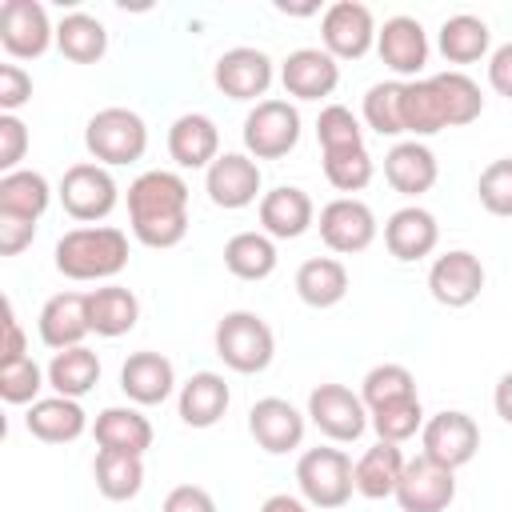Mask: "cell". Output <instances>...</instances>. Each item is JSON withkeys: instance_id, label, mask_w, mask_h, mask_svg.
<instances>
[{"instance_id": "6da1fadb", "label": "cell", "mask_w": 512, "mask_h": 512, "mask_svg": "<svg viewBox=\"0 0 512 512\" xmlns=\"http://www.w3.org/2000/svg\"><path fill=\"white\" fill-rule=\"evenodd\" d=\"M128 220L144 248H176L188 236V184L164 168L136 176L128 184Z\"/></svg>"}, {"instance_id": "7a4b0ae2", "label": "cell", "mask_w": 512, "mask_h": 512, "mask_svg": "<svg viewBox=\"0 0 512 512\" xmlns=\"http://www.w3.org/2000/svg\"><path fill=\"white\" fill-rule=\"evenodd\" d=\"M128 264V236L112 224H80L56 240V268L68 280H108Z\"/></svg>"}, {"instance_id": "3957f363", "label": "cell", "mask_w": 512, "mask_h": 512, "mask_svg": "<svg viewBox=\"0 0 512 512\" xmlns=\"http://www.w3.org/2000/svg\"><path fill=\"white\" fill-rule=\"evenodd\" d=\"M212 348H216V356L232 372L252 376V372H264L272 364L276 336H272L264 316H256V312H228L216 324V332H212Z\"/></svg>"}, {"instance_id": "277c9868", "label": "cell", "mask_w": 512, "mask_h": 512, "mask_svg": "<svg viewBox=\"0 0 512 512\" xmlns=\"http://www.w3.org/2000/svg\"><path fill=\"white\" fill-rule=\"evenodd\" d=\"M84 148L96 164H132L148 148V128L132 108H100L84 124Z\"/></svg>"}, {"instance_id": "5b68a950", "label": "cell", "mask_w": 512, "mask_h": 512, "mask_svg": "<svg viewBox=\"0 0 512 512\" xmlns=\"http://www.w3.org/2000/svg\"><path fill=\"white\" fill-rule=\"evenodd\" d=\"M296 484L316 508H344L356 492V464L340 448H308L296 460Z\"/></svg>"}, {"instance_id": "8992f818", "label": "cell", "mask_w": 512, "mask_h": 512, "mask_svg": "<svg viewBox=\"0 0 512 512\" xmlns=\"http://www.w3.org/2000/svg\"><path fill=\"white\" fill-rule=\"evenodd\" d=\"M300 140V112L288 100H260L244 116V148L256 160H280Z\"/></svg>"}, {"instance_id": "52a82bcc", "label": "cell", "mask_w": 512, "mask_h": 512, "mask_svg": "<svg viewBox=\"0 0 512 512\" xmlns=\"http://www.w3.org/2000/svg\"><path fill=\"white\" fill-rule=\"evenodd\" d=\"M60 204L72 220L80 224H96L116 208V180L104 164L80 160L72 168H64L60 176Z\"/></svg>"}, {"instance_id": "ba28073f", "label": "cell", "mask_w": 512, "mask_h": 512, "mask_svg": "<svg viewBox=\"0 0 512 512\" xmlns=\"http://www.w3.org/2000/svg\"><path fill=\"white\" fill-rule=\"evenodd\" d=\"M308 420L320 428V436H328L336 444H348V440L364 436L368 404L344 384H316L312 396H308Z\"/></svg>"}, {"instance_id": "9c48e42d", "label": "cell", "mask_w": 512, "mask_h": 512, "mask_svg": "<svg viewBox=\"0 0 512 512\" xmlns=\"http://www.w3.org/2000/svg\"><path fill=\"white\" fill-rule=\"evenodd\" d=\"M56 40V28L40 0H4L0 4V48L16 60H36Z\"/></svg>"}, {"instance_id": "30bf717a", "label": "cell", "mask_w": 512, "mask_h": 512, "mask_svg": "<svg viewBox=\"0 0 512 512\" xmlns=\"http://www.w3.org/2000/svg\"><path fill=\"white\" fill-rule=\"evenodd\" d=\"M376 20L372 8L360 0H336L324 8L320 20V36H324V52L336 60H360L372 44H376Z\"/></svg>"}, {"instance_id": "8fae6325", "label": "cell", "mask_w": 512, "mask_h": 512, "mask_svg": "<svg viewBox=\"0 0 512 512\" xmlns=\"http://www.w3.org/2000/svg\"><path fill=\"white\" fill-rule=\"evenodd\" d=\"M420 444H424V456L436 460L440 468H464L476 448H480V428L468 412H456V408H444L436 412L432 420H424L420 428Z\"/></svg>"}, {"instance_id": "7c38bea8", "label": "cell", "mask_w": 512, "mask_h": 512, "mask_svg": "<svg viewBox=\"0 0 512 512\" xmlns=\"http://www.w3.org/2000/svg\"><path fill=\"white\" fill-rule=\"evenodd\" d=\"M456 500V472L440 468L424 452L416 460H404L400 484H396V504L400 512H444Z\"/></svg>"}, {"instance_id": "4fadbf2b", "label": "cell", "mask_w": 512, "mask_h": 512, "mask_svg": "<svg viewBox=\"0 0 512 512\" xmlns=\"http://www.w3.org/2000/svg\"><path fill=\"white\" fill-rule=\"evenodd\" d=\"M428 292L444 308L476 304L480 292H484V264H480V256H472L464 248H452V252L436 256L432 268H428Z\"/></svg>"}, {"instance_id": "5bb4252c", "label": "cell", "mask_w": 512, "mask_h": 512, "mask_svg": "<svg viewBox=\"0 0 512 512\" xmlns=\"http://www.w3.org/2000/svg\"><path fill=\"white\" fill-rule=\"evenodd\" d=\"M212 84L228 100H256L260 104V96L272 88V60H268V52L248 48V44L228 48L212 64Z\"/></svg>"}, {"instance_id": "9a60e30c", "label": "cell", "mask_w": 512, "mask_h": 512, "mask_svg": "<svg viewBox=\"0 0 512 512\" xmlns=\"http://www.w3.org/2000/svg\"><path fill=\"white\" fill-rule=\"evenodd\" d=\"M320 240L332 252H340V256L364 252L376 240V216H372V208L364 200H356V196L328 200L320 208Z\"/></svg>"}, {"instance_id": "2e32d148", "label": "cell", "mask_w": 512, "mask_h": 512, "mask_svg": "<svg viewBox=\"0 0 512 512\" xmlns=\"http://www.w3.org/2000/svg\"><path fill=\"white\" fill-rule=\"evenodd\" d=\"M204 188H208V200H212L216 208H228V212L248 208V204L260 196V168H256V160L244 156V152H224V156H216V160L208 164Z\"/></svg>"}, {"instance_id": "e0dca14e", "label": "cell", "mask_w": 512, "mask_h": 512, "mask_svg": "<svg viewBox=\"0 0 512 512\" xmlns=\"http://www.w3.org/2000/svg\"><path fill=\"white\" fill-rule=\"evenodd\" d=\"M280 84L296 100H324L340 84V64L324 48H296L280 64Z\"/></svg>"}, {"instance_id": "ac0fdd59", "label": "cell", "mask_w": 512, "mask_h": 512, "mask_svg": "<svg viewBox=\"0 0 512 512\" xmlns=\"http://www.w3.org/2000/svg\"><path fill=\"white\" fill-rule=\"evenodd\" d=\"M248 432H252V440L264 452L280 456V452L300 448V440H304V416L284 396H264V400H256L248 408Z\"/></svg>"}, {"instance_id": "d6986e66", "label": "cell", "mask_w": 512, "mask_h": 512, "mask_svg": "<svg viewBox=\"0 0 512 512\" xmlns=\"http://www.w3.org/2000/svg\"><path fill=\"white\" fill-rule=\"evenodd\" d=\"M376 52L396 76H416L428 64V32L416 16H392L376 32Z\"/></svg>"}, {"instance_id": "ffe728a7", "label": "cell", "mask_w": 512, "mask_h": 512, "mask_svg": "<svg viewBox=\"0 0 512 512\" xmlns=\"http://www.w3.org/2000/svg\"><path fill=\"white\" fill-rule=\"evenodd\" d=\"M440 240V224L428 208L420 204H408V208H396L384 224V248L396 256V260H424Z\"/></svg>"}, {"instance_id": "44dd1931", "label": "cell", "mask_w": 512, "mask_h": 512, "mask_svg": "<svg viewBox=\"0 0 512 512\" xmlns=\"http://www.w3.org/2000/svg\"><path fill=\"white\" fill-rule=\"evenodd\" d=\"M88 332H92V320H88V296L84 292H56L40 308V340L52 352L80 348V340Z\"/></svg>"}, {"instance_id": "7402d4cb", "label": "cell", "mask_w": 512, "mask_h": 512, "mask_svg": "<svg viewBox=\"0 0 512 512\" xmlns=\"http://www.w3.org/2000/svg\"><path fill=\"white\" fill-rule=\"evenodd\" d=\"M316 208H312V196L296 184H280L272 192L260 196V228L272 236V240H296L308 232Z\"/></svg>"}, {"instance_id": "603a6c76", "label": "cell", "mask_w": 512, "mask_h": 512, "mask_svg": "<svg viewBox=\"0 0 512 512\" xmlns=\"http://www.w3.org/2000/svg\"><path fill=\"white\" fill-rule=\"evenodd\" d=\"M176 368L164 352H132L120 368V388L132 404H164L172 396Z\"/></svg>"}, {"instance_id": "cb8c5ba5", "label": "cell", "mask_w": 512, "mask_h": 512, "mask_svg": "<svg viewBox=\"0 0 512 512\" xmlns=\"http://www.w3.org/2000/svg\"><path fill=\"white\" fill-rule=\"evenodd\" d=\"M168 152L180 168H208L220 156V132L212 116L204 112H184L168 128Z\"/></svg>"}, {"instance_id": "d4e9b609", "label": "cell", "mask_w": 512, "mask_h": 512, "mask_svg": "<svg viewBox=\"0 0 512 512\" xmlns=\"http://www.w3.org/2000/svg\"><path fill=\"white\" fill-rule=\"evenodd\" d=\"M440 168H436V156L428 144L420 140H400L392 144V152L384 156V180L400 192V196H420L436 184Z\"/></svg>"}, {"instance_id": "484cf974", "label": "cell", "mask_w": 512, "mask_h": 512, "mask_svg": "<svg viewBox=\"0 0 512 512\" xmlns=\"http://www.w3.org/2000/svg\"><path fill=\"white\" fill-rule=\"evenodd\" d=\"M228 404H232V392H228V384H224L220 372H196V376H188L180 384V400H176L180 420L188 428H212L228 412Z\"/></svg>"}, {"instance_id": "4316f807", "label": "cell", "mask_w": 512, "mask_h": 512, "mask_svg": "<svg viewBox=\"0 0 512 512\" xmlns=\"http://www.w3.org/2000/svg\"><path fill=\"white\" fill-rule=\"evenodd\" d=\"M24 428H28V436H36V440H44V444H72L76 436H84L88 416H84V408H80L76 400H68V396H44V400H36V404L28 408Z\"/></svg>"}, {"instance_id": "83f0119b", "label": "cell", "mask_w": 512, "mask_h": 512, "mask_svg": "<svg viewBox=\"0 0 512 512\" xmlns=\"http://www.w3.org/2000/svg\"><path fill=\"white\" fill-rule=\"evenodd\" d=\"M400 472H404V452H400V444L376 440V444L364 448V456L356 460V492H360L364 500H388V496H396Z\"/></svg>"}, {"instance_id": "f1b7e54d", "label": "cell", "mask_w": 512, "mask_h": 512, "mask_svg": "<svg viewBox=\"0 0 512 512\" xmlns=\"http://www.w3.org/2000/svg\"><path fill=\"white\" fill-rule=\"evenodd\" d=\"M296 296L308 308H332L348 296V268L336 256H312L296 268Z\"/></svg>"}, {"instance_id": "f546056e", "label": "cell", "mask_w": 512, "mask_h": 512, "mask_svg": "<svg viewBox=\"0 0 512 512\" xmlns=\"http://www.w3.org/2000/svg\"><path fill=\"white\" fill-rule=\"evenodd\" d=\"M88 320H92V332L96 336H124L136 328L140 320V300L132 296V288L124 284H104L96 292H88Z\"/></svg>"}, {"instance_id": "4dcf8cb0", "label": "cell", "mask_w": 512, "mask_h": 512, "mask_svg": "<svg viewBox=\"0 0 512 512\" xmlns=\"http://www.w3.org/2000/svg\"><path fill=\"white\" fill-rule=\"evenodd\" d=\"M92 436H96L100 448L132 452V456H144L152 448V424L136 408H104L92 424Z\"/></svg>"}, {"instance_id": "1f68e13d", "label": "cell", "mask_w": 512, "mask_h": 512, "mask_svg": "<svg viewBox=\"0 0 512 512\" xmlns=\"http://www.w3.org/2000/svg\"><path fill=\"white\" fill-rule=\"evenodd\" d=\"M92 476H96V488H100L104 500H116V504L132 500L144 488V456L100 448L96 460H92Z\"/></svg>"}, {"instance_id": "d6a6232c", "label": "cell", "mask_w": 512, "mask_h": 512, "mask_svg": "<svg viewBox=\"0 0 512 512\" xmlns=\"http://www.w3.org/2000/svg\"><path fill=\"white\" fill-rule=\"evenodd\" d=\"M436 44H440L448 64H476L492 44V28L472 12H456V16H448L440 24Z\"/></svg>"}, {"instance_id": "836d02e7", "label": "cell", "mask_w": 512, "mask_h": 512, "mask_svg": "<svg viewBox=\"0 0 512 512\" xmlns=\"http://www.w3.org/2000/svg\"><path fill=\"white\" fill-rule=\"evenodd\" d=\"M432 92L440 100V112H444V128H460V124H472L480 112H484V96H480V84L452 68V72H440L432 76Z\"/></svg>"}, {"instance_id": "e575fe53", "label": "cell", "mask_w": 512, "mask_h": 512, "mask_svg": "<svg viewBox=\"0 0 512 512\" xmlns=\"http://www.w3.org/2000/svg\"><path fill=\"white\" fill-rule=\"evenodd\" d=\"M56 48L72 64H96L108 52V28L88 12H72L56 24Z\"/></svg>"}, {"instance_id": "d590c367", "label": "cell", "mask_w": 512, "mask_h": 512, "mask_svg": "<svg viewBox=\"0 0 512 512\" xmlns=\"http://www.w3.org/2000/svg\"><path fill=\"white\" fill-rule=\"evenodd\" d=\"M52 200V188L40 172L20 168L0 176V216H20V220H40Z\"/></svg>"}, {"instance_id": "8d00e7d4", "label": "cell", "mask_w": 512, "mask_h": 512, "mask_svg": "<svg viewBox=\"0 0 512 512\" xmlns=\"http://www.w3.org/2000/svg\"><path fill=\"white\" fill-rule=\"evenodd\" d=\"M224 268L236 280H264L276 268V244L268 232H236L224 244Z\"/></svg>"}, {"instance_id": "74e56055", "label": "cell", "mask_w": 512, "mask_h": 512, "mask_svg": "<svg viewBox=\"0 0 512 512\" xmlns=\"http://www.w3.org/2000/svg\"><path fill=\"white\" fill-rule=\"evenodd\" d=\"M100 380V360L92 348H64L52 356L48 364V384L56 388V396H68V400H80L84 392H92Z\"/></svg>"}, {"instance_id": "f35d334b", "label": "cell", "mask_w": 512, "mask_h": 512, "mask_svg": "<svg viewBox=\"0 0 512 512\" xmlns=\"http://www.w3.org/2000/svg\"><path fill=\"white\" fill-rule=\"evenodd\" d=\"M400 120H404V132H412V136H432L444 128V112H440V100L432 92V80H408L404 84Z\"/></svg>"}, {"instance_id": "ab89813d", "label": "cell", "mask_w": 512, "mask_h": 512, "mask_svg": "<svg viewBox=\"0 0 512 512\" xmlns=\"http://www.w3.org/2000/svg\"><path fill=\"white\" fill-rule=\"evenodd\" d=\"M368 424H372L376 436L388 440V444H404V440H412V436L424 428L420 396H404V400H388V404L372 408V412H368Z\"/></svg>"}, {"instance_id": "60d3db41", "label": "cell", "mask_w": 512, "mask_h": 512, "mask_svg": "<svg viewBox=\"0 0 512 512\" xmlns=\"http://www.w3.org/2000/svg\"><path fill=\"white\" fill-rule=\"evenodd\" d=\"M324 176L336 192H364L372 184V156L364 144L324 152Z\"/></svg>"}, {"instance_id": "b9f144b4", "label": "cell", "mask_w": 512, "mask_h": 512, "mask_svg": "<svg viewBox=\"0 0 512 512\" xmlns=\"http://www.w3.org/2000/svg\"><path fill=\"white\" fill-rule=\"evenodd\" d=\"M400 96H404V84L396 80H384V84H372L364 92V124L380 136H400L404 132V120H400Z\"/></svg>"}, {"instance_id": "7bdbcfd3", "label": "cell", "mask_w": 512, "mask_h": 512, "mask_svg": "<svg viewBox=\"0 0 512 512\" xmlns=\"http://www.w3.org/2000/svg\"><path fill=\"white\" fill-rule=\"evenodd\" d=\"M404 396H416V376L404 364H376L360 384V400L368 404V412L388 400H404Z\"/></svg>"}, {"instance_id": "ee69618b", "label": "cell", "mask_w": 512, "mask_h": 512, "mask_svg": "<svg viewBox=\"0 0 512 512\" xmlns=\"http://www.w3.org/2000/svg\"><path fill=\"white\" fill-rule=\"evenodd\" d=\"M316 140H320V152L356 148V144H364V128H360V120H356L352 108L328 104V108H320V116H316Z\"/></svg>"}, {"instance_id": "f6af8a7d", "label": "cell", "mask_w": 512, "mask_h": 512, "mask_svg": "<svg viewBox=\"0 0 512 512\" xmlns=\"http://www.w3.org/2000/svg\"><path fill=\"white\" fill-rule=\"evenodd\" d=\"M40 388H44V372L32 356L0 368V400L4 404H36Z\"/></svg>"}, {"instance_id": "bcb514c9", "label": "cell", "mask_w": 512, "mask_h": 512, "mask_svg": "<svg viewBox=\"0 0 512 512\" xmlns=\"http://www.w3.org/2000/svg\"><path fill=\"white\" fill-rule=\"evenodd\" d=\"M476 196L492 216H512V156H500L480 172Z\"/></svg>"}, {"instance_id": "7dc6e473", "label": "cell", "mask_w": 512, "mask_h": 512, "mask_svg": "<svg viewBox=\"0 0 512 512\" xmlns=\"http://www.w3.org/2000/svg\"><path fill=\"white\" fill-rule=\"evenodd\" d=\"M28 152V128L20 116L0 112V172H20V160Z\"/></svg>"}, {"instance_id": "c3c4849f", "label": "cell", "mask_w": 512, "mask_h": 512, "mask_svg": "<svg viewBox=\"0 0 512 512\" xmlns=\"http://www.w3.org/2000/svg\"><path fill=\"white\" fill-rule=\"evenodd\" d=\"M32 100V76L20 64H0V112L16 116V108H24Z\"/></svg>"}, {"instance_id": "681fc988", "label": "cell", "mask_w": 512, "mask_h": 512, "mask_svg": "<svg viewBox=\"0 0 512 512\" xmlns=\"http://www.w3.org/2000/svg\"><path fill=\"white\" fill-rule=\"evenodd\" d=\"M24 356H28L24 328H20L16 312H12V300L4 296V300H0V368H4V364H16V360H24Z\"/></svg>"}, {"instance_id": "f907efd6", "label": "cell", "mask_w": 512, "mask_h": 512, "mask_svg": "<svg viewBox=\"0 0 512 512\" xmlns=\"http://www.w3.org/2000/svg\"><path fill=\"white\" fill-rule=\"evenodd\" d=\"M160 512H216V500H212V492L200 488V484H176V488L164 496Z\"/></svg>"}, {"instance_id": "816d5d0a", "label": "cell", "mask_w": 512, "mask_h": 512, "mask_svg": "<svg viewBox=\"0 0 512 512\" xmlns=\"http://www.w3.org/2000/svg\"><path fill=\"white\" fill-rule=\"evenodd\" d=\"M36 236V220H20V216H0V256H16L32 244Z\"/></svg>"}, {"instance_id": "f5cc1de1", "label": "cell", "mask_w": 512, "mask_h": 512, "mask_svg": "<svg viewBox=\"0 0 512 512\" xmlns=\"http://www.w3.org/2000/svg\"><path fill=\"white\" fill-rule=\"evenodd\" d=\"M488 84L496 96H508L512 100V40L500 44L492 56H488Z\"/></svg>"}, {"instance_id": "db71d44e", "label": "cell", "mask_w": 512, "mask_h": 512, "mask_svg": "<svg viewBox=\"0 0 512 512\" xmlns=\"http://www.w3.org/2000/svg\"><path fill=\"white\" fill-rule=\"evenodd\" d=\"M492 404H496V416H500L504 424H512V372H504V376L496 380Z\"/></svg>"}, {"instance_id": "11a10c76", "label": "cell", "mask_w": 512, "mask_h": 512, "mask_svg": "<svg viewBox=\"0 0 512 512\" xmlns=\"http://www.w3.org/2000/svg\"><path fill=\"white\" fill-rule=\"evenodd\" d=\"M260 512H308V504L296 500V496H288V492H276V496H268L260 504Z\"/></svg>"}, {"instance_id": "9f6ffc18", "label": "cell", "mask_w": 512, "mask_h": 512, "mask_svg": "<svg viewBox=\"0 0 512 512\" xmlns=\"http://www.w3.org/2000/svg\"><path fill=\"white\" fill-rule=\"evenodd\" d=\"M284 16H312V12H320V4H312V0H304V4H292V0H280L276 4Z\"/></svg>"}]
</instances>
